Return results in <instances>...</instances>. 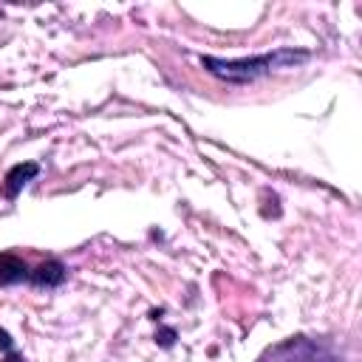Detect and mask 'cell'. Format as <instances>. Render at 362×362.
<instances>
[{
  "label": "cell",
  "mask_w": 362,
  "mask_h": 362,
  "mask_svg": "<svg viewBox=\"0 0 362 362\" xmlns=\"http://www.w3.org/2000/svg\"><path fill=\"white\" fill-rule=\"evenodd\" d=\"M37 173H40V164H37V161L14 164V167L3 175V195H6L8 201H14V198L20 195V189H23L31 178H37Z\"/></svg>",
  "instance_id": "3957f363"
},
{
  "label": "cell",
  "mask_w": 362,
  "mask_h": 362,
  "mask_svg": "<svg viewBox=\"0 0 362 362\" xmlns=\"http://www.w3.org/2000/svg\"><path fill=\"white\" fill-rule=\"evenodd\" d=\"M65 274H68V269L62 266V260L51 257V260H45V263H40L37 269H31V277H28V283L51 288V286H59V283L65 280Z\"/></svg>",
  "instance_id": "5b68a950"
},
{
  "label": "cell",
  "mask_w": 362,
  "mask_h": 362,
  "mask_svg": "<svg viewBox=\"0 0 362 362\" xmlns=\"http://www.w3.org/2000/svg\"><path fill=\"white\" fill-rule=\"evenodd\" d=\"M0 351H6V354L14 351V339H11V334L3 331V328H0Z\"/></svg>",
  "instance_id": "52a82bcc"
},
{
  "label": "cell",
  "mask_w": 362,
  "mask_h": 362,
  "mask_svg": "<svg viewBox=\"0 0 362 362\" xmlns=\"http://www.w3.org/2000/svg\"><path fill=\"white\" fill-rule=\"evenodd\" d=\"M257 362H342V359L325 342L297 334V337H288V339L266 348L257 356Z\"/></svg>",
  "instance_id": "7a4b0ae2"
},
{
  "label": "cell",
  "mask_w": 362,
  "mask_h": 362,
  "mask_svg": "<svg viewBox=\"0 0 362 362\" xmlns=\"http://www.w3.org/2000/svg\"><path fill=\"white\" fill-rule=\"evenodd\" d=\"M173 339H175V331H173V328H161V331L156 334V342H161L164 348H170V345H173Z\"/></svg>",
  "instance_id": "8992f818"
},
{
  "label": "cell",
  "mask_w": 362,
  "mask_h": 362,
  "mask_svg": "<svg viewBox=\"0 0 362 362\" xmlns=\"http://www.w3.org/2000/svg\"><path fill=\"white\" fill-rule=\"evenodd\" d=\"M3 362H25V359H23V356H20V354H14V351H8V354H6V359H3Z\"/></svg>",
  "instance_id": "ba28073f"
},
{
  "label": "cell",
  "mask_w": 362,
  "mask_h": 362,
  "mask_svg": "<svg viewBox=\"0 0 362 362\" xmlns=\"http://www.w3.org/2000/svg\"><path fill=\"white\" fill-rule=\"evenodd\" d=\"M311 54L308 51H297V48H277V51H269V54H260V57H252V59H218V57H201V65L223 79V82H232V85H249L272 71H280V68H297L308 59Z\"/></svg>",
  "instance_id": "6da1fadb"
},
{
  "label": "cell",
  "mask_w": 362,
  "mask_h": 362,
  "mask_svg": "<svg viewBox=\"0 0 362 362\" xmlns=\"http://www.w3.org/2000/svg\"><path fill=\"white\" fill-rule=\"evenodd\" d=\"M31 269L23 257H17L14 252H3L0 255V286H14V283H28Z\"/></svg>",
  "instance_id": "277c9868"
}]
</instances>
